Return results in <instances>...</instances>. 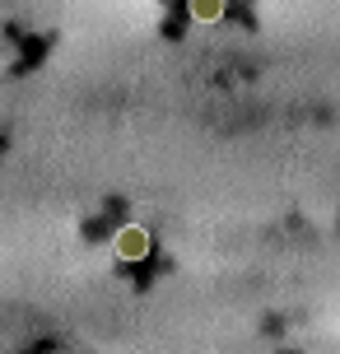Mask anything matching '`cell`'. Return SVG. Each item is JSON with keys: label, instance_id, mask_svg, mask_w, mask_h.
<instances>
[{"label": "cell", "instance_id": "cell-1", "mask_svg": "<svg viewBox=\"0 0 340 354\" xmlns=\"http://www.w3.org/2000/svg\"><path fill=\"white\" fill-rule=\"evenodd\" d=\"M144 248H149V243H144L140 229H126L122 238H117V252H122V257H144Z\"/></svg>", "mask_w": 340, "mask_h": 354}, {"label": "cell", "instance_id": "cell-2", "mask_svg": "<svg viewBox=\"0 0 340 354\" xmlns=\"http://www.w3.org/2000/svg\"><path fill=\"white\" fill-rule=\"evenodd\" d=\"M191 15L210 24V19H219V15H224V0H191Z\"/></svg>", "mask_w": 340, "mask_h": 354}]
</instances>
